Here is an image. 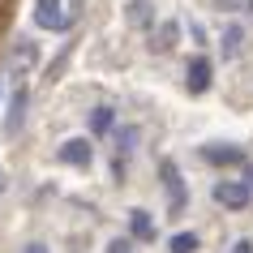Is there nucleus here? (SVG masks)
<instances>
[{"mask_svg":"<svg viewBox=\"0 0 253 253\" xmlns=\"http://www.w3.org/2000/svg\"><path fill=\"white\" fill-rule=\"evenodd\" d=\"M73 17L60 13V0H35V26L39 30H65Z\"/></svg>","mask_w":253,"mask_h":253,"instance_id":"4","label":"nucleus"},{"mask_svg":"<svg viewBox=\"0 0 253 253\" xmlns=\"http://www.w3.org/2000/svg\"><path fill=\"white\" fill-rule=\"evenodd\" d=\"M232 253H253V245H249V240H240V245H232Z\"/></svg>","mask_w":253,"mask_h":253,"instance_id":"18","label":"nucleus"},{"mask_svg":"<svg viewBox=\"0 0 253 253\" xmlns=\"http://www.w3.org/2000/svg\"><path fill=\"white\" fill-rule=\"evenodd\" d=\"M245 47V26H227L223 30V60H236Z\"/></svg>","mask_w":253,"mask_h":253,"instance_id":"13","label":"nucleus"},{"mask_svg":"<svg viewBox=\"0 0 253 253\" xmlns=\"http://www.w3.org/2000/svg\"><path fill=\"white\" fill-rule=\"evenodd\" d=\"M60 159L73 163V168H90L94 150H90V142H86V137H69L65 146H60Z\"/></svg>","mask_w":253,"mask_h":253,"instance_id":"7","label":"nucleus"},{"mask_svg":"<svg viewBox=\"0 0 253 253\" xmlns=\"http://www.w3.org/2000/svg\"><path fill=\"white\" fill-rule=\"evenodd\" d=\"M35 60H39V43L17 39L13 52H9V73H13V78H22V73H30V69H35Z\"/></svg>","mask_w":253,"mask_h":253,"instance_id":"5","label":"nucleus"},{"mask_svg":"<svg viewBox=\"0 0 253 253\" xmlns=\"http://www.w3.org/2000/svg\"><path fill=\"white\" fill-rule=\"evenodd\" d=\"M26 253H47V245H30V249Z\"/></svg>","mask_w":253,"mask_h":253,"instance_id":"19","label":"nucleus"},{"mask_svg":"<svg viewBox=\"0 0 253 253\" xmlns=\"http://www.w3.org/2000/svg\"><path fill=\"white\" fill-rule=\"evenodd\" d=\"M107 253H133V245L120 236V240H112V245H107Z\"/></svg>","mask_w":253,"mask_h":253,"instance_id":"16","label":"nucleus"},{"mask_svg":"<svg viewBox=\"0 0 253 253\" xmlns=\"http://www.w3.org/2000/svg\"><path fill=\"white\" fill-rule=\"evenodd\" d=\"M159 176H163V189H168V206H172V214H180V211H185V202H189L180 168H176V163H163V168H159Z\"/></svg>","mask_w":253,"mask_h":253,"instance_id":"2","label":"nucleus"},{"mask_svg":"<svg viewBox=\"0 0 253 253\" xmlns=\"http://www.w3.org/2000/svg\"><path fill=\"white\" fill-rule=\"evenodd\" d=\"M240 168H245V185L253 189V163H240Z\"/></svg>","mask_w":253,"mask_h":253,"instance_id":"17","label":"nucleus"},{"mask_svg":"<svg viewBox=\"0 0 253 253\" xmlns=\"http://www.w3.org/2000/svg\"><path fill=\"white\" fill-rule=\"evenodd\" d=\"M137 150V129H120L116 133V176H125V159Z\"/></svg>","mask_w":253,"mask_h":253,"instance_id":"11","label":"nucleus"},{"mask_svg":"<svg viewBox=\"0 0 253 253\" xmlns=\"http://www.w3.org/2000/svg\"><path fill=\"white\" fill-rule=\"evenodd\" d=\"M202 159L214 168H232V163H245V155L236 146H202Z\"/></svg>","mask_w":253,"mask_h":253,"instance_id":"9","label":"nucleus"},{"mask_svg":"<svg viewBox=\"0 0 253 253\" xmlns=\"http://www.w3.org/2000/svg\"><path fill=\"white\" fill-rule=\"evenodd\" d=\"M249 13H253V0H249Z\"/></svg>","mask_w":253,"mask_h":253,"instance_id":"21","label":"nucleus"},{"mask_svg":"<svg viewBox=\"0 0 253 253\" xmlns=\"http://www.w3.org/2000/svg\"><path fill=\"white\" fill-rule=\"evenodd\" d=\"M168 249H172V253H193V249H198V236H193V232H180V236H172Z\"/></svg>","mask_w":253,"mask_h":253,"instance_id":"15","label":"nucleus"},{"mask_svg":"<svg viewBox=\"0 0 253 253\" xmlns=\"http://www.w3.org/2000/svg\"><path fill=\"white\" fill-rule=\"evenodd\" d=\"M125 17H129V26L150 30L155 26V4L150 0H125Z\"/></svg>","mask_w":253,"mask_h":253,"instance_id":"8","label":"nucleus"},{"mask_svg":"<svg viewBox=\"0 0 253 253\" xmlns=\"http://www.w3.org/2000/svg\"><path fill=\"white\" fill-rule=\"evenodd\" d=\"M26 107H30V90H26V86H17L13 99H9V112H4V137H17V133H22V125H26Z\"/></svg>","mask_w":253,"mask_h":253,"instance_id":"3","label":"nucleus"},{"mask_svg":"<svg viewBox=\"0 0 253 253\" xmlns=\"http://www.w3.org/2000/svg\"><path fill=\"white\" fill-rule=\"evenodd\" d=\"M176 43H180V22H176V17L150 26V52H172Z\"/></svg>","mask_w":253,"mask_h":253,"instance_id":"6","label":"nucleus"},{"mask_svg":"<svg viewBox=\"0 0 253 253\" xmlns=\"http://www.w3.org/2000/svg\"><path fill=\"white\" fill-rule=\"evenodd\" d=\"M116 129V112L112 107H94L90 112V133H112Z\"/></svg>","mask_w":253,"mask_h":253,"instance_id":"14","label":"nucleus"},{"mask_svg":"<svg viewBox=\"0 0 253 253\" xmlns=\"http://www.w3.org/2000/svg\"><path fill=\"white\" fill-rule=\"evenodd\" d=\"M129 236H137V240H155V219H150L146 211H133V214H129Z\"/></svg>","mask_w":253,"mask_h":253,"instance_id":"12","label":"nucleus"},{"mask_svg":"<svg viewBox=\"0 0 253 253\" xmlns=\"http://www.w3.org/2000/svg\"><path fill=\"white\" fill-rule=\"evenodd\" d=\"M206 86H211V60H206V56H193V60H189V90L202 94Z\"/></svg>","mask_w":253,"mask_h":253,"instance_id":"10","label":"nucleus"},{"mask_svg":"<svg viewBox=\"0 0 253 253\" xmlns=\"http://www.w3.org/2000/svg\"><path fill=\"white\" fill-rule=\"evenodd\" d=\"M0 193H4V172H0Z\"/></svg>","mask_w":253,"mask_h":253,"instance_id":"20","label":"nucleus"},{"mask_svg":"<svg viewBox=\"0 0 253 253\" xmlns=\"http://www.w3.org/2000/svg\"><path fill=\"white\" fill-rule=\"evenodd\" d=\"M214 202L227 206V211H245L253 202V189L245 185V180H219V185H214Z\"/></svg>","mask_w":253,"mask_h":253,"instance_id":"1","label":"nucleus"}]
</instances>
